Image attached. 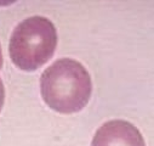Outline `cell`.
<instances>
[{"label": "cell", "instance_id": "5", "mask_svg": "<svg viewBox=\"0 0 154 146\" xmlns=\"http://www.w3.org/2000/svg\"><path fill=\"white\" fill-rule=\"evenodd\" d=\"M3 62H4V60H3V52H2V46H0V69L3 68Z\"/></svg>", "mask_w": 154, "mask_h": 146}, {"label": "cell", "instance_id": "2", "mask_svg": "<svg viewBox=\"0 0 154 146\" xmlns=\"http://www.w3.org/2000/svg\"><path fill=\"white\" fill-rule=\"evenodd\" d=\"M57 40L56 27L49 18L43 16L26 18L11 34L9 44L11 61L22 71H35L54 56Z\"/></svg>", "mask_w": 154, "mask_h": 146}, {"label": "cell", "instance_id": "3", "mask_svg": "<svg viewBox=\"0 0 154 146\" xmlns=\"http://www.w3.org/2000/svg\"><path fill=\"white\" fill-rule=\"evenodd\" d=\"M91 146H146V142L136 125L124 119H112L97 129Z\"/></svg>", "mask_w": 154, "mask_h": 146}, {"label": "cell", "instance_id": "1", "mask_svg": "<svg viewBox=\"0 0 154 146\" xmlns=\"http://www.w3.org/2000/svg\"><path fill=\"white\" fill-rule=\"evenodd\" d=\"M40 93L45 103L63 115L79 112L92 94V81L88 69L76 60L60 59L40 77Z\"/></svg>", "mask_w": 154, "mask_h": 146}, {"label": "cell", "instance_id": "4", "mask_svg": "<svg viewBox=\"0 0 154 146\" xmlns=\"http://www.w3.org/2000/svg\"><path fill=\"white\" fill-rule=\"evenodd\" d=\"M4 101H5V88L3 84V81L0 79V111L4 106Z\"/></svg>", "mask_w": 154, "mask_h": 146}]
</instances>
